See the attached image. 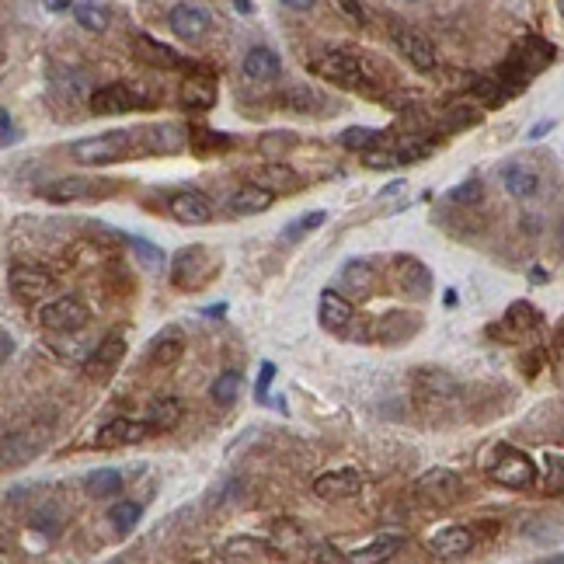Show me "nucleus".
I'll list each match as a JSON object with an SVG mask.
<instances>
[{
	"label": "nucleus",
	"mask_w": 564,
	"mask_h": 564,
	"mask_svg": "<svg viewBox=\"0 0 564 564\" xmlns=\"http://www.w3.org/2000/svg\"><path fill=\"white\" fill-rule=\"evenodd\" d=\"M314 73L324 81H335L339 88L359 91V94H380V70L366 56L349 53V49H331L320 60H314Z\"/></svg>",
	"instance_id": "nucleus-1"
},
{
	"label": "nucleus",
	"mask_w": 564,
	"mask_h": 564,
	"mask_svg": "<svg viewBox=\"0 0 564 564\" xmlns=\"http://www.w3.org/2000/svg\"><path fill=\"white\" fill-rule=\"evenodd\" d=\"M70 154H73V160H77V164L101 167V164L133 160L136 154H139V143H136V133H129V129H112V133L77 139V143L70 147Z\"/></svg>",
	"instance_id": "nucleus-2"
},
{
	"label": "nucleus",
	"mask_w": 564,
	"mask_h": 564,
	"mask_svg": "<svg viewBox=\"0 0 564 564\" xmlns=\"http://www.w3.org/2000/svg\"><path fill=\"white\" fill-rule=\"evenodd\" d=\"M213 279H216V262H213L209 248H203V244L181 248L171 258V286L181 290V293H199Z\"/></svg>",
	"instance_id": "nucleus-3"
},
{
	"label": "nucleus",
	"mask_w": 564,
	"mask_h": 564,
	"mask_svg": "<svg viewBox=\"0 0 564 564\" xmlns=\"http://www.w3.org/2000/svg\"><path fill=\"white\" fill-rule=\"evenodd\" d=\"M488 474H492V481L502 484V488L522 492V488H533V484H537V464H533L522 450L498 446L495 460L488 464Z\"/></svg>",
	"instance_id": "nucleus-4"
},
{
	"label": "nucleus",
	"mask_w": 564,
	"mask_h": 564,
	"mask_svg": "<svg viewBox=\"0 0 564 564\" xmlns=\"http://www.w3.org/2000/svg\"><path fill=\"white\" fill-rule=\"evenodd\" d=\"M464 492H467L464 481L453 474V471H446V467H432V471H425V474L415 481L418 502H425L432 509H450V505H456L464 498Z\"/></svg>",
	"instance_id": "nucleus-5"
},
{
	"label": "nucleus",
	"mask_w": 564,
	"mask_h": 564,
	"mask_svg": "<svg viewBox=\"0 0 564 564\" xmlns=\"http://www.w3.org/2000/svg\"><path fill=\"white\" fill-rule=\"evenodd\" d=\"M418 331H422V317L415 314V311H387L384 317H377V320L369 324V335H366V339L394 349V345L411 341Z\"/></svg>",
	"instance_id": "nucleus-6"
},
{
	"label": "nucleus",
	"mask_w": 564,
	"mask_h": 564,
	"mask_svg": "<svg viewBox=\"0 0 564 564\" xmlns=\"http://www.w3.org/2000/svg\"><path fill=\"white\" fill-rule=\"evenodd\" d=\"M39 324L45 331H81L91 324V311L84 300L77 296H60L53 303H45L39 311Z\"/></svg>",
	"instance_id": "nucleus-7"
},
{
	"label": "nucleus",
	"mask_w": 564,
	"mask_h": 564,
	"mask_svg": "<svg viewBox=\"0 0 564 564\" xmlns=\"http://www.w3.org/2000/svg\"><path fill=\"white\" fill-rule=\"evenodd\" d=\"M394 282L415 303H425L432 296V272L415 254H394Z\"/></svg>",
	"instance_id": "nucleus-8"
},
{
	"label": "nucleus",
	"mask_w": 564,
	"mask_h": 564,
	"mask_svg": "<svg viewBox=\"0 0 564 564\" xmlns=\"http://www.w3.org/2000/svg\"><path fill=\"white\" fill-rule=\"evenodd\" d=\"M115 181H98V178H60L49 181L43 188V196L49 203H84V199H98L115 192Z\"/></svg>",
	"instance_id": "nucleus-9"
},
{
	"label": "nucleus",
	"mask_w": 564,
	"mask_h": 564,
	"mask_svg": "<svg viewBox=\"0 0 564 564\" xmlns=\"http://www.w3.org/2000/svg\"><path fill=\"white\" fill-rule=\"evenodd\" d=\"M143 105H150V101L129 84H105L101 91L91 94V112L94 115H126L143 109Z\"/></svg>",
	"instance_id": "nucleus-10"
},
{
	"label": "nucleus",
	"mask_w": 564,
	"mask_h": 564,
	"mask_svg": "<svg viewBox=\"0 0 564 564\" xmlns=\"http://www.w3.org/2000/svg\"><path fill=\"white\" fill-rule=\"evenodd\" d=\"M477 547V533L471 526H443L429 537L432 558H443V561H456V558H467Z\"/></svg>",
	"instance_id": "nucleus-11"
},
{
	"label": "nucleus",
	"mask_w": 564,
	"mask_h": 564,
	"mask_svg": "<svg viewBox=\"0 0 564 564\" xmlns=\"http://www.w3.org/2000/svg\"><path fill=\"white\" fill-rule=\"evenodd\" d=\"M540 324H543L540 311H537L530 300H520V303H512V307L505 311V317L498 320L495 328H488V335L502 341H516L522 331H533V328H540Z\"/></svg>",
	"instance_id": "nucleus-12"
},
{
	"label": "nucleus",
	"mask_w": 564,
	"mask_h": 564,
	"mask_svg": "<svg viewBox=\"0 0 564 564\" xmlns=\"http://www.w3.org/2000/svg\"><path fill=\"white\" fill-rule=\"evenodd\" d=\"M7 286L22 303H35L53 290V275L39 269V265H14L11 275H7Z\"/></svg>",
	"instance_id": "nucleus-13"
},
{
	"label": "nucleus",
	"mask_w": 564,
	"mask_h": 564,
	"mask_svg": "<svg viewBox=\"0 0 564 564\" xmlns=\"http://www.w3.org/2000/svg\"><path fill=\"white\" fill-rule=\"evenodd\" d=\"M167 24H171V32H175L178 39H185V43H196V39H206V35H209L213 18H209V11L196 7V4H178V7H171Z\"/></svg>",
	"instance_id": "nucleus-14"
},
{
	"label": "nucleus",
	"mask_w": 564,
	"mask_h": 564,
	"mask_svg": "<svg viewBox=\"0 0 564 564\" xmlns=\"http://www.w3.org/2000/svg\"><path fill=\"white\" fill-rule=\"evenodd\" d=\"M167 209H171V216L185 226H203L213 220V203L206 199L203 192H196V188L175 192V196L167 199Z\"/></svg>",
	"instance_id": "nucleus-15"
},
{
	"label": "nucleus",
	"mask_w": 564,
	"mask_h": 564,
	"mask_svg": "<svg viewBox=\"0 0 564 564\" xmlns=\"http://www.w3.org/2000/svg\"><path fill=\"white\" fill-rule=\"evenodd\" d=\"M133 49H136V56H139L143 63H150V67H158V70H196V63H192V60H185L178 49H171V45L150 39L147 32H139V35H136Z\"/></svg>",
	"instance_id": "nucleus-16"
},
{
	"label": "nucleus",
	"mask_w": 564,
	"mask_h": 564,
	"mask_svg": "<svg viewBox=\"0 0 564 564\" xmlns=\"http://www.w3.org/2000/svg\"><path fill=\"white\" fill-rule=\"evenodd\" d=\"M147 435H154L147 422H136V418H112L109 425H101L94 446L101 450H119V446H133V443H143Z\"/></svg>",
	"instance_id": "nucleus-17"
},
{
	"label": "nucleus",
	"mask_w": 564,
	"mask_h": 564,
	"mask_svg": "<svg viewBox=\"0 0 564 564\" xmlns=\"http://www.w3.org/2000/svg\"><path fill=\"white\" fill-rule=\"evenodd\" d=\"M362 492V477L352 467H341V471H328L314 481V495L324 502H345V498H356Z\"/></svg>",
	"instance_id": "nucleus-18"
},
{
	"label": "nucleus",
	"mask_w": 564,
	"mask_h": 564,
	"mask_svg": "<svg viewBox=\"0 0 564 564\" xmlns=\"http://www.w3.org/2000/svg\"><path fill=\"white\" fill-rule=\"evenodd\" d=\"M139 154H178L185 147V129L181 126H139L136 129Z\"/></svg>",
	"instance_id": "nucleus-19"
},
{
	"label": "nucleus",
	"mask_w": 564,
	"mask_h": 564,
	"mask_svg": "<svg viewBox=\"0 0 564 564\" xmlns=\"http://www.w3.org/2000/svg\"><path fill=\"white\" fill-rule=\"evenodd\" d=\"M317 317H320V328L331 331V335H345L349 324L356 320V307L339 293V290H324L320 293V307H317Z\"/></svg>",
	"instance_id": "nucleus-20"
},
{
	"label": "nucleus",
	"mask_w": 564,
	"mask_h": 564,
	"mask_svg": "<svg viewBox=\"0 0 564 564\" xmlns=\"http://www.w3.org/2000/svg\"><path fill=\"white\" fill-rule=\"evenodd\" d=\"M126 356V341L122 339H105L101 345H94L91 349V356L84 359V377L88 380H109L115 369H119V362Z\"/></svg>",
	"instance_id": "nucleus-21"
},
{
	"label": "nucleus",
	"mask_w": 564,
	"mask_h": 564,
	"mask_svg": "<svg viewBox=\"0 0 564 564\" xmlns=\"http://www.w3.org/2000/svg\"><path fill=\"white\" fill-rule=\"evenodd\" d=\"M415 390H418V397H422L425 405H443V401H453V397L460 394V384L453 380L450 373L425 366V369L415 373Z\"/></svg>",
	"instance_id": "nucleus-22"
},
{
	"label": "nucleus",
	"mask_w": 564,
	"mask_h": 564,
	"mask_svg": "<svg viewBox=\"0 0 564 564\" xmlns=\"http://www.w3.org/2000/svg\"><path fill=\"white\" fill-rule=\"evenodd\" d=\"M394 43H397V49L405 53L407 63L415 70H422V73L435 70V45L422 32H415V28H394Z\"/></svg>",
	"instance_id": "nucleus-23"
},
{
	"label": "nucleus",
	"mask_w": 564,
	"mask_h": 564,
	"mask_svg": "<svg viewBox=\"0 0 564 564\" xmlns=\"http://www.w3.org/2000/svg\"><path fill=\"white\" fill-rule=\"evenodd\" d=\"M181 109L188 112H206L216 105V81L209 77V70L199 67V73H192L185 84H181Z\"/></svg>",
	"instance_id": "nucleus-24"
},
{
	"label": "nucleus",
	"mask_w": 564,
	"mask_h": 564,
	"mask_svg": "<svg viewBox=\"0 0 564 564\" xmlns=\"http://www.w3.org/2000/svg\"><path fill=\"white\" fill-rule=\"evenodd\" d=\"M377 279H380V272L373 269V262H366V258H352L339 272V286L345 293L359 296V300H366L377 290Z\"/></svg>",
	"instance_id": "nucleus-25"
},
{
	"label": "nucleus",
	"mask_w": 564,
	"mask_h": 564,
	"mask_svg": "<svg viewBox=\"0 0 564 564\" xmlns=\"http://www.w3.org/2000/svg\"><path fill=\"white\" fill-rule=\"evenodd\" d=\"M220 558H224V561L262 564V561H272L275 550H272V543L262 540V537H230V540L220 547Z\"/></svg>",
	"instance_id": "nucleus-26"
},
{
	"label": "nucleus",
	"mask_w": 564,
	"mask_h": 564,
	"mask_svg": "<svg viewBox=\"0 0 564 564\" xmlns=\"http://www.w3.org/2000/svg\"><path fill=\"white\" fill-rule=\"evenodd\" d=\"M502 185L509 188V196H516V199H533V196H540V185L543 178L530 167V164H505L502 167Z\"/></svg>",
	"instance_id": "nucleus-27"
},
{
	"label": "nucleus",
	"mask_w": 564,
	"mask_h": 564,
	"mask_svg": "<svg viewBox=\"0 0 564 564\" xmlns=\"http://www.w3.org/2000/svg\"><path fill=\"white\" fill-rule=\"evenodd\" d=\"M279 73H282V60H279V53L269 49V45H254L248 56H244V77L254 81V84L275 81Z\"/></svg>",
	"instance_id": "nucleus-28"
},
{
	"label": "nucleus",
	"mask_w": 564,
	"mask_h": 564,
	"mask_svg": "<svg viewBox=\"0 0 564 564\" xmlns=\"http://www.w3.org/2000/svg\"><path fill=\"white\" fill-rule=\"evenodd\" d=\"M275 203V196H272L269 188H262V185H244L241 192H234L230 199H226V213H234V216H254V213H265L269 206Z\"/></svg>",
	"instance_id": "nucleus-29"
},
{
	"label": "nucleus",
	"mask_w": 564,
	"mask_h": 564,
	"mask_svg": "<svg viewBox=\"0 0 564 564\" xmlns=\"http://www.w3.org/2000/svg\"><path fill=\"white\" fill-rule=\"evenodd\" d=\"M254 185H262V188H269L272 196H286V192H300L303 188V181L296 175L293 167H286V164H265V167H258L254 175H251Z\"/></svg>",
	"instance_id": "nucleus-30"
},
{
	"label": "nucleus",
	"mask_w": 564,
	"mask_h": 564,
	"mask_svg": "<svg viewBox=\"0 0 564 564\" xmlns=\"http://www.w3.org/2000/svg\"><path fill=\"white\" fill-rule=\"evenodd\" d=\"M185 143L192 147L196 158H216V154H224V150L234 147V136L216 133V129H209V126H192V129L185 133Z\"/></svg>",
	"instance_id": "nucleus-31"
},
{
	"label": "nucleus",
	"mask_w": 564,
	"mask_h": 564,
	"mask_svg": "<svg viewBox=\"0 0 564 564\" xmlns=\"http://www.w3.org/2000/svg\"><path fill=\"white\" fill-rule=\"evenodd\" d=\"M554 56H558V49H554L550 43H543V39H526V43L512 53V60H516V63H520L530 77H537L540 70L550 67V63H554Z\"/></svg>",
	"instance_id": "nucleus-32"
},
{
	"label": "nucleus",
	"mask_w": 564,
	"mask_h": 564,
	"mask_svg": "<svg viewBox=\"0 0 564 564\" xmlns=\"http://www.w3.org/2000/svg\"><path fill=\"white\" fill-rule=\"evenodd\" d=\"M185 352V335L181 328H164L158 339L150 341V362L154 366H175Z\"/></svg>",
	"instance_id": "nucleus-33"
},
{
	"label": "nucleus",
	"mask_w": 564,
	"mask_h": 564,
	"mask_svg": "<svg viewBox=\"0 0 564 564\" xmlns=\"http://www.w3.org/2000/svg\"><path fill=\"white\" fill-rule=\"evenodd\" d=\"M401 547H405V537H401V533H384V537L369 540L366 547H359V550H352V561H359V564L387 561V558H394Z\"/></svg>",
	"instance_id": "nucleus-34"
},
{
	"label": "nucleus",
	"mask_w": 564,
	"mask_h": 564,
	"mask_svg": "<svg viewBox=\"0 0 564 564\" xmlns=\"http://www.w3.org/2000/svg\"><path fill=\"white\" fill-rule=\"evenodd\" d=\"M181 401L178 397H158L154 405H150V418H147V425H150V432H171L178 429L181 422Z\"/></svg>",
	"instance_id": "nucleus-35"
},
{
	"label": "nucleus",
	"mask_w": 564,
	"mask_h": 564,
	"mask_svg": "<svg viewBox=\"0 0 564 564\" xmlns=\"http://www.w3.org/2000/svg\"><path fill=\"white\" fill-rule=\"evenodd\" d=\"M471 94H474L481 105H488V109H502V105H505V101H509L516 91L505 88L495 73H492V77H477L474 84H471Z\"/></svg>",
	"instance_id": "nucleus-36"
},
{
	"label": "nucleus",
	"mask_w": 564,
	"mask_h": 564,
	"mask_svg": "<svg viewBox=\"0 0 564 564\" xmlns=\"http://www.w3.org/2000/svg\"><path fill=\"white\" fill-rule=\"evenodd\" d=\"M84 492L91 498H112L122 492V474L112 471V467H101V471H91L84 474Z\"/></svg>",
	"instance_id": "nucleus-37"
},
{
	"label": "nucleus",
	"mask_w": 564,
	"mask_h": 564,
	"mask_svg": "<svg viewBox=\"0 0 564 564\" xmlns=\"http://www.w3.org/2000/svg\"><path fill=\"white\" fill-rule=\"evenodd\" d=\"M73 18L84 32H105L109 28V7L98 0H81V4H73Z\"/></svg>",
	"instance_id": "nucleus-38"
},
{
	"label": "nucleus",
	"mask_w": 564,
	"mask_h": 564,
	"mask_svg": "<svg viewBox=\"0 0 564 564\" xmlns=\"http://www.w3.org/2000/svg\"><path fill=\"white\" fill-rule=\"evenodd\" d=\"M237 394H241V373H237V369H226V373H220V377L213 380V387H209V397H213L220 407L234 405V401H237Z\"/></svg>",
	"instance_id": "nucleus-39"
},
{
	"label": "nucleus",
	"mask_w": 564,
	"mask_h": 564,
	"mask_svg": "<svg viewBox=\"0 0 564 564\" xmlns=\"http://www.w3.org/2000/svg\"><path fill=\"white\" fill-rule=\"evenodd\" d=\"M139 516H143V505L139 502H119V505L109 509V520H112L119 537H129L136 530V522H139Z\"/></svg>",
	"instance_id": "nucleus-40"
},
{
	"label": "nucleus",
	"mask_w": 564,
	"mask_h": 564,
	"mask_svg": "<svg viewBox=\"0 0 564 564\" xmlns=\"http://www.w3.org/2000/svg\"><path fill=\"white\" fill-rule=\"evenodd\" d=\"M324 220H328V213H324V209H311V213H303L300 220L282 226V241H286V244H296V241H303L307 234H314Z\"/></svg>",
	"instance_id": "nucleus-41"
},
{
	"label": "nucleus",
	"mask_w": 564,
	"mask_h": 564,
	"mask_svg": "<svg viewBox=\"0 0 564 564\" xmlns=\"http://www.w3.org/2000/svg\"><path fill=\"white\" fill-rule=\"evenodd\" d=\"M380 129H369V126H352V129H345V133L339 136L341 147H349V150H369L377 139H380Z\"/></svg>",
	"instance_id": "nucleus-42"
},
{
	"label": "nucleus",
	"mask_w": 564,
	"mask_h": 564,
	"mask_svg": "<svg viewBox=\"0 0 564 564\" xmlns=\"http://www.w3.org/2000/svg\"><path fill=\"white\" fill-rule=\"evenodd\" d=\"M129 248L136 251V258H139L143 269H160L164 265V251L158 244H150L147 237H129Z\"/></svg>",
	"instance_id": "nucleus-43"
},
{
	"label": "nucleus",
	"mask_w": 564,
	"mask_h": 564,
	"mask_svg": "<svg viewBox=\"0 0 564 564\" xmlns=\"http://www.w3.org/2000/svg\"><path fill=\"white\" fill-rule=\"evenodd\" d=\"M484 199V185L477 178H471V181H464V185H456L450 192V203L453 206H477Z\"/></svg>",
	"instance_id": "nucleus-44"
},
{
	"label": "nucleus",
	"mask_w": 564,
	"mask_h": 564,
	"mask_svg": "<svg viewBox=\"0 0 564 564\" xmlns=\"http://www.w3.org/2000/svg\"><path fill=\"white\" fill-rule=\"evenodd\" d=\"M362 164L366 167H373V171H390V167H397L401 158H397V150H362Z\"/></svg>",
	"instance_id": "nucleus-45"
},
{
	"label": "nucleus",
	"mask_w": 564,
	"mask_h": 564,
	"mask_svg": "<svg viewBox=\"0 0 564 564\" xmlns=\"http://www.w3.org/2000/svg\"><path fill=\"white\" fill-rule=\"evenodd\" d=\"M293 143L296 139L290 133H272V136H262V139H258V147H262L265 158H279V154H282L286 147H293Z\"/></svg>",
	"instance_id": "nucleus-46"
},
{
	"label": "nucleus",
	"mask_w": 564,
	"mask_h": 564,
	"mask_svg": "<svg viewBox=\"0 0 564 564\" xmlns=\"http://www.w3.org/2000/svg\"><path fill=\"white\" fill-rule=\"evenodd\" d=\"M477 119H481V112H474V109H464V105H456L450 115H446V129H464V126H474Z\"/></svg>",
	"instance_id": "nucleus-47"
},
{
	"label": "nucleus",
	"mask_w": 564,
	"mask_h": 564,
	"mask_svg": "<svg viewBox=\"0 0 564 564\" xmlns=\"http://www.w3.org/2000/svg\"><path fill=\"white\" fill-rule=\"evenodd\" d=\"M272 380H275V362H262V373H258V390H254L258 405H265V401H269Z\"/></svg>",
	"instance_id": "nucleus-48"
},
{
	"label": "nucleus",
	"mask_w": 564,
	"mask_h": 564,
	"mask_svg": "<svg viewBox=\"0 0 564 564\" xmlns=\"http://www.w3.org/2000/svg\"><path fill=\"white\" fill-rule=\"evenodd\" d=\"M543 362H547V352H543V349H530V352H526V359H522V373H526V380H533V377L540 373Z\"/></svg>",
	"instance_id": "nucleus-49"
},
{
	"label": "nucleus",
	"mask_w": 564,
	"mask_h": 564,
	"mask_svg": "<svg viewBox=\"0 0 564 564\" xmlns=\"http://www.w3.org/2000/svg\"><path fill=\"white\" fill-rule=\"evenodd\" d=\"M335 7H339L345 18H352L356 24L366 22V14H362V4H359V0H335Z\"/></svg>",
	"instance_id": "nucleus-50"
},
{
	"label": "nucleus",
	"mask_w": 564,
	"mask_h": 564,
	"mask_svg": "<svg viewBox=\"0 0 564 564\" xmlns=\"http://www.w3.org/2000/svg\"><path fill=\"white\" fill-rule=\"evenodd\" d=\"M547 467H550V484H554V492H561V453L554 450L547 456Z\"/></svg>",
	"instance_id": "nucleus-51"
},
{
	"label": "nucleus",
	"mask_w": 564,
	"mask_h": 564,
	"mask_svg": "<svg viewBox=\"0 0 564 564\" xmlns=\"http://www.w3.org/2000/svg\"><path fill=\"white\" fill-rule=\"evenodd\" d=\"M550 359H554V366L561 369V331H554V345H550Z\"/></svg>",
	"instance_id": "nucleus-52"
},
{
	"label": "nucleus",
	"mask_w": 564,
	"mask_h": 564,
	"mask_svg": "<svg viewBox=\"0 0 564 564\" xmlns=\"http://www.w3.org/2000/svg\"><path fill=\"white\" fill-rule=\"evenodd\" d=\"M11 352H14V341H11V339H7V335H4V331H0V362L7 359Z\"/></svg>",
	"instance_id": "nucleus-53"
},
{
	"label": "nucleus",
	"mask_w": 564,
	"mask_h": 564,
	"mask_svg": "<svg viewBox=\"0 0 564 564\" xmlns=\"http://www.w3.org/2000/svg\"><path fill=\"white\" fill-rule=\"evenodd\" d=\"M282 4H286L290 11H311L317 0H282Z\"/></svg>",
	"instance_id": "nucleus-54"
},
{
	"label": "nucleus",
	"mask_w": 564,
	"mask_h": 564,
	"mask_svg": "<svg viewBox=\"0 0 564 564\" xmlns=\"http://www.w3.org/2000/svg\"><path fill=\"white\" fill-rule=\"evenodd\" d=\"M543 133H550V122H537V126L530 129V139H540Z\"/></svg>",
	"instance_id": "nucleus-55"
},
{
	"label": "nucleus",
	"mask_w": 564,
	"mask_h": 564,
	"mask_svg": "<svg viewBox=\"0 0 564 564\" xmlns=\"http://www.w3.org/2000/svg\"><path fill=\"white\" fill-rule=\"evenodd\" d=\"M224 314H226L224 303H220V307H206V311H203V317H224Z\"/></svg>",
	"instance_id": "nucleus-56"
},
{
	"label": "nucleus",
	"mask_w": 564,
	"mask_h": 564,
	"mask_svg": "<svg viewBox=\"0 0 564 564\" xmlns=\"http://www.w3.org/2000/svg\"><path fill=\"white\" fill-rule=\"evenodd\" d=\"M53 11H63V7H73V0H45Z\"/></svg>",
	"instance_id": "nucleus-57"
},
{
	"label": "nucleus",
	"mask_w": 564,
	"mask_h": 564,
	"mask_svg": "<svg viewBox=\"0 0 564 564\" xmlns=\"http://www.w3.org/2000/svg\"><path fill=\"white\" fill-rule=\"evenodd\" d=\"M237 4V11H244V14H251V0H234Z\"/></svg>",
	"instance_id": "nucleus-58"
},
{
	"label": "nucleus",
	"mask_w": 564,
	"mask_h": 564,
	"mask_svg": "<svg viewBox=\"0 0 564 564\" xmlns=\"http://www.w3.org/2000/svg\"><path fill=\"white\" fill-rule=\"evenodd\" d=\"M407 4H415V0H407Z\"/></svg>",
	"instance_id": "nucleus-59"
}]
</instances>
